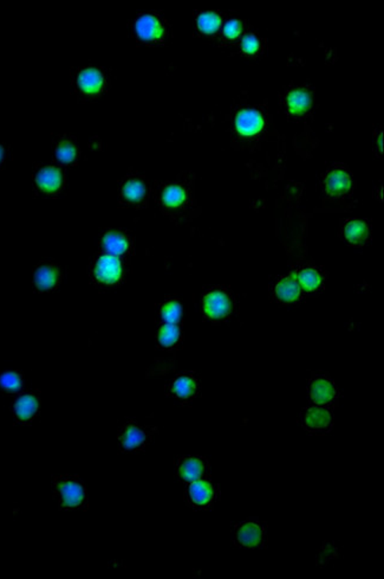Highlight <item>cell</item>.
<instances>
[{"label": "cell", "instance_id": "7402d4cb", "mask_svg": "<svg viewBox=\"0 0 384 579\" xmlns=\"http://www.w3.org/2000/svg\"><path fill=\"white\" fill-rule=\"evenodd\" d=\"M180 338H181V331H180L179 325H176V324L164 322L157 332V341L161 348H176V345L179 344Z\"/></svg>", "mask_w": 384, "mask_h": 579}, {"label": "cell", "instance_id": "f1b7e54d", "mask_svg": "<svg viewBox=\"0 0 384 579\" xmlns=\"http://www.w3.org/2000/svg\"><path fill=\"white\" fill-rule=\"evenodd\" d=\"M221 19L217 13L206 12L202 13L198 19L199 29L205 34H212L220 27Z\"/></svg>", "mask_w": 384, "mask_h": 579}, {"label": "cell", "instance_id": "ba28073f", "mask_svg": "<svg viewBox=\"0 0 384 579\" xmlns=\"http://www.w3.org/2000/svg\"><path fill=\"white\" fill-rule=\"evenodd\" d=\"M76 89L86 98H93L105 88V79L103 72L95 67L79 69L74 76Z\"/></svg>", "mask_w": 384, "mask_h": 579}, {"label": "cell", "instance_id": "9c48e42d", "mask_svg": "<svg viewBox=\"0 0 384 579\" xmlns=\"http://www.w3.org/2000/svg\"><path fill=\"white\" fill-rule=\"evenodd\" d=\"M62 281V269L55 262L43 261L38 263L34 272V284L39 293L53 292Z\"/></svg>", "mask_w": 384, "mask_h": 579}, {"label": "cell", "instance_id": "4fadbf2b", "mask_svg": "<svg viewBox=\"0 0 384 579\" xmlns=\"http://www.w3.org/2000/svg\"><path fill=\"white\" fill-rule=\"evenodd\" d=\"M199 381L194 374H179L169 384V393L179 400H188L198 393Z\"/></svg>", "mask_w": 384, "mask_h": 579}, {"label": "cell", "instance_id": "4316f807", "mask_svg": "<svg viewBox=\"0 0 384 579\" xmlns=\"http://www.w3.org/2000/svg\"><path fill=\"white\" fill-rule=\"evenodd\" d=\"M296 279H297L299 286L307 292L316 291L323 282V277L316 270L312 269L303 270V272L296 275Z\"/></svg>", "mask_w": 384, "mask_h": 579}, {"label": "cell", "instance_id": "2e32d148", "mask_svg": "<svg viewBox=\"0 0 384 579\" xmlns=\"http://www.w3.org/2000/svg\"><path fill=\"white\" fill-rule=\"evenodd\" d=\"M235 124H237L239 133L244 135H254L260 131L264 122L259 113L249 109V110L239 113Z\"/></svg>", "mask_w": 384, "mask_h": 579}, {"label": "cell", "instance_id": "f546056e", "mask_svg": "<svg viewBox=\"0 0 384 579\" xmlns=\"http://www.w3.org/2000/svg\"><path fill=\"white\" fill-rule=\"evenodd\" d=\"M258 48H259V43H258L257 38L253 37V36H246L244 38V51H246L247 53H254L257 51Z\"/></svg>", "mask_w": 384, "mask_h": 579}, {"label": "cell", "instance_id": "6da1fadb", "mask_svg": "<svg viewBox=\"0 0 384 579\" xmlns=\"http://www.w3.org/2000/svg\"><path fill=\"white\" fill-rule=\"evenodd\" d=\"M53 497L60 509L79 511L86 509L88 494L82 480L75 475H60L53 478Z\"/></svg>", "mask_w": 384, "mask_h": 579}, {"label": "cell", "instance_id": "8992f818", "mask_svg": "<svg viewBox=\"0 0 384 579\" xmlns=\"http://www.w3.org/2000/svg\"><path fill=\"white\" fill-rule=\"evenodd\" d=\"M34 187L41 195L53 197L60 195L65 183L63 170L56 166L45 165L36 170L34 176Z\"/></svg>", "mask_w": 384, "mask_h": 579}, {"label": "cell", "instance_id": "5b68a950", "mask_svg": "<svg viewBox=\"0 0 384 579\" xmlns=\"http://www.w3.org/2000/svg\"><path fill=\"white\" fill-rule=\"evenodd\" d=\"M122 263L115 255L105 254L98 256L91 263L90 275L93 282L101 286H112L122 277Z\"/></svg>", "mask_w": 384, "mask_h": 579}, {"label": "cell", "instance_id": "d6986e66", "mask_svg": "<svg viewBox=\"0 0 384 579\" xmlns=\"http://www.w3.org/2000/svg\"><path fill=\"white\" fill-rule=\"evenodd\" d=\"M102 248L107 254L124 255L127 253L129 248V242L127 237L117 231H109L103 235L101 241Z\"/></svg>", "mask_w": 384, "mask_h": 579}, {"label": "cell", "instance_id": "7c38bea8", "mask_svg": "<svg viewBox=\"0 0 384 579\" xmlns=\"http://www.w3.org/2000/svg\"><path fill=\"white\" fill-rule=\"evenodd\" d=\"M202 308L212 320H223L231 314V300L220 291H213L204 298Z\"/></svg>", "mask_w": 384, "mask_h": 579}, {"label": "cell", "instance_id": "1f68e13d", "mask_svg": "<svg viewBox=\"0 0 384 579\" xmlns=\"http://www.w3.org/2000/svg\"><path fill=\"white\" fill-rule=\"evenodd\" d=\"M6 159H8V150L5 148L4 145L0 144V167L4 166Z\"/></svg>", "mask_w": 384, "mask_h": 579}, {"label": "cell", "instance_id": "d4e9b609", "mask_svg": "<svg viewBox=\"0 0 384 579\" xmlns=\"http://www.w3.org/2000/svg\"><path fill=\"white\" fill-rule=\"evenodd\" d=\"M287 105H289V109L293 114H298L299 115V114H303L309 109L310 105H311V98H310L309 94L306 93L305 90H295L289 95Z\"/></svg>", "mask_w": 384, "mask_h": 579}, {"label": "cell", "instance_id": "52a82bcc", "mask_svg": "<svg viewBox=\"0 0 384 579\" xmlns=\"http://www.w3.org/2000/svg\"><path fill=\"white\" fill-rule=\"evenodd\" d=\"M176 475L185 483L206 478L209 475L208 461L201 456L180 457L176 464Z\"/></svg>", "mask_w": 384, "mask_h": 579}, {"label": "cell", "instance_id": "83f0119b", "mask_svg": "<svg viewBox=\"0 0 384 579\" xmlns=\"http://www.w3.org/2000/svg\"><path fill=\"white\" fill-rule=\"evenodd\" d=\"M368 234L366 225L361 221H351L345 227V237L350 243H362Z\"/></svg>", "mask_w": 384, "mask_h": 579}, {"label": "cell", "instance_id": "30bf717a", "mask_svg": "<svg viewBox=\"0 0 384 579\" xmlns=\"http://www.w3.org/2000/svg\"><path fill=\"white\" fill-rule=\"evenodd\" d=\"M41 410V397L37 391H30L19 396L12 405L15 421L20 424H30Z\"/></svg>", "mask_w": 384, "mask_h": 579}, {"label": "cell", "instance_id": "9a60e30c", "mask_svg": "<svg viewBox=\"0 0 384 579\" xmlns=\"http://www.w3.org/2000/svg\"><path fill=\"white\" fill-rule=\"evenodd\" d=\"M136 34L143 41H157L164 36V27L160 20L152 15H141L135 24Z\"/></svg>", "mask_w": 384, "mask_h": 579}, {"label": "cell", "instance_id": "4dcf8cb0", "mask_svg": "<svg viewBox=\"0 0 384 579\" xmlns=\"http://www.w3.org/2000/svg\"><path fill=\"white\" fill-rule=\"evenodd\" d=\"M241 31V25L238 20H231L227 23V25L225 27V34L230 38H235L240 34Z\"/></svg>", "mask_w": 384, "mask_h": 579}, {"label": "cell", "instance_id": "7a4b0ae2", "mask_svg": "<svg viewBox=\"0 0 384 579\" xmlns=\"http://www.w3.org/2000/svg\"><path fill=\"white\" fill-rule=\"evenodd\" d=\"M157 428L141 426L134 421L126 423L119 431V449L124 452H138L148 447Z\"/></svg>", "mask_w": 384, "mask_h": 579}, {"label": "cell", "instance_id": "484cf974", "mask_svg": "<svg viewBox=\"0 0 384 579\" xmlns=\"http://www.w3.org/2000/svg\"><path fill=\"white\" fill-rule=\"evenodd\" d=\"M160 314L166 324L179 325L183 319V306L176 300H169L161 307Z\"/></svg>", "mask_w": 384, "mask_h": 579}, {"label": "cell", "instance_id": "44dd1931", "mask_svg": "<svg viewBox=\"0 0 384 579\" xmlns=\"http://www.w3.org/2000/svg\"><path fill=\"white\" fill-rule=\"evenodd\" d=\"M187 199V191L185 187L172 184L164 187V192H162V203L164 206H167L169 209H176L183 205Z\"/></svg>", "mask_w": 384, "mask_h": 579}, {"label": "cell", "instance_id": "cb8c5ba5", "mask_svg": "<svg viewBox=\"0 0 384 579\" xmlns=\"http://www.w3.org/2000/svg\"><path fill=\"white\" fill-rule=\"evenodd\" d=\"M276 294L278 299L283 303H293L298 299L300 288L296 281L291 279H283L277 284Z\"/></svg>", "mask_w": 384, "mask_h": 579}, {"label": "cell", "instance_id": "603a6c76", "mask_svg": "<svg viewBox=\"0 0 384 579\" xmlns=\"http://www.w3.org/2000/svg\"><path fill=\"white\" fill-rule=\"evenodd\" d=\"M146 185L140 179H129L122 186V197L129 203H140L146 196Z\"/></svg>", "mask_w": 384, "mask_h": 579}, {"label": "cell", "instance_id": "5bb4252c", "mask_svg": "<svg viewBox=\"0 0 384 579\" xmlns=\"http://www.w3.org/2000/svg\"><path fill=\"white\" fill-rule=\"evenodd\" d=\"M310 398L318 405H329L337 398L335 385L328 378L317 377L310 383Z\"/></svg>", "mask_w": 384, "mask_h": 579}, {"label": "cell", "instance_id": "ffe728a7", "mask_svg": "<svg viewBox=\"0 0 384 579\" xmlns=\"http://www.w3.org/2000/svg\"><path fill=\"white\" fill-rule=\"evenodd\" d=\"M24 378L18 371H4L0 374V393L15 395L22 390Z\"/></svg>", "mask_w": 384, "mask_h": 579}, {"label": "cell", "instance_id": "ac0fdd59", "mask_svg": "<svg viewBox=\"0 0 384 579\" xmlns=\"http://www.w3.org/2000/svg\"><path fill=\"white\" fill-rule=\"evenodd\" d=\"M326 191L329 195L340 196L350 190L351 178L343 170H335L326 177Z\"/></svg>", "mask_w": 384, "mask_h": 579}, {"label": "cell", "instance_id": "8fae6325", "mask_svg": "<svg viewBox=\"0 0 384 579\" xmlns=\"http://www.w3.org/2000/svg\"><path fill=\"white\" fill-rule=\"evenodd\" d=\"M302 426L311 435H325L332 428L331 412L324 407H309L303 412Z\"/></svg>", "mask_w": 384, "mask_h": 579}, {"label": "cell", "instance_id": "277c9868", "mask_svg": "<svg viewBox=\"0 0 384 579\" xmlns=\"http://www.w3.org/2000/svg\"><path fill=\"white\" fill-rule=\"evenodd\" d=\"M219 490L217 485L207 478H200L188 483L185 500L193 509H211L217 502Z\"/></svg>", "mask_w": 384, "mask_h": 579}, {"label": "cell", "instance_id": "e0dca14e", "mask_svg": "<svg viewBox=\"0 0 384 579\" xmlns=\"http://www.w3.org/2000/svg\"><path fill=\"white\" fill-rule=\"evenodd\" d=\"M55 158L62 165H74L79 160V146L75 140L69 138L60 139L55 144Z\"/></svg>", "mask_w": 384, "mask_h": 579}, {"label": "cell", "instance_id": "3957f363", "mask_svg": "<svg viewBox=\"0 0 384 579\" xmlns=\"http://www.w3.org/2000/svg\"><path fill=\"white\" fill-rule=\"evenodd\" d=\"M233 539L239 547L261 549L266 542V523L256 518L238 523L233 532Z\"/></svg>", "mask_w": 384, "mask_h": 579}]
</instances>
